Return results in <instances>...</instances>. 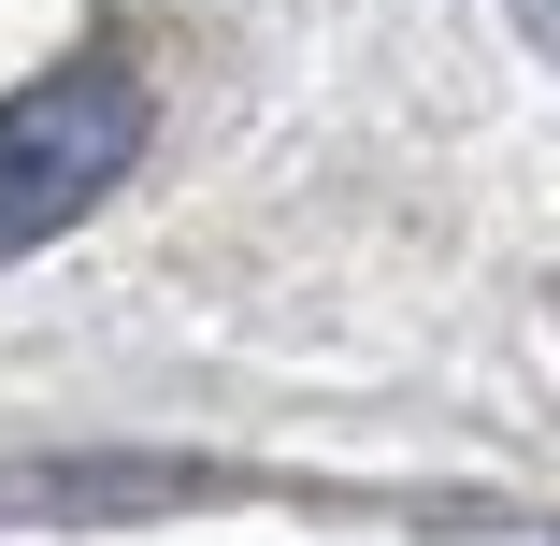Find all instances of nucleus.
<instances>
[{
	"label": "nucleus",
	"mask_w": 560,
	"mask_h": 546,
	"mask_svg": "<svg viewBox=\"0 0 560 546\" xmlns=\"http://www.w3.org/2000/svg\"><path fill=\"white\" fill-rule=\"evenodd\" d=\"M130 159H144V86L116 58H72L44 86H15V101H0V259L58 245Z\"/></svg>",
	"instance_id": "f257e3e1"
}]
</instances>
